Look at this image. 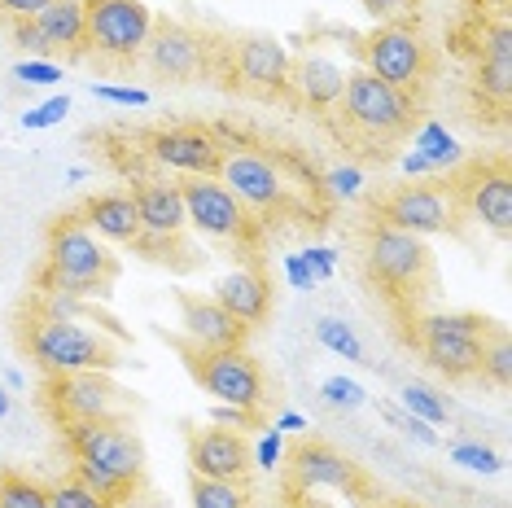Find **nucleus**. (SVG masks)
I'll use <instances>...</instances> for the list:
<instances>
[{
  "label": "nucleus",
  "instance_id": "nucleus-1",
  "mask_svg": "<svg viewBox=\"0 0 512 508\" xmlns=\"http://www.w3.org/2000/svg\"><path fill=\"white\" fill-rule=\"evenodd\" d=\"M119 263L110 246L101 241L79 215H66L49 228V250H44V268L36 276L40 290H66L79 298L106 294Z\"/></svg>",
  "mask_w": 512,
  "mask_h": 508
},
{
  "label": "nucleus",
  "instance_id": "nucleus-2",
  "mask_svg": "<svg viewBox=\"0 0 512 508\" xmlns=\"http://www.w3.org/2000/svg\"><path fill=\"white\" fill-rule=\"evenodd\" d=\"M27 355L36 360L49 377H66V373H110L119 364V351L110 346V338L101 329H88L84 320H49L36 316L22 333Z\"/></svg>",
  "mask_w": 512,
  "mask_h": 508
},
{
  "label": "nucleus",
  "instance_id": "nucleus-3",
  "mask_svg": "<svg viewBox=\"0 0 512 508\" xmlns=\"http://www.w3.org/2000/svg\"><path fill=\"white\" fill-rule=\"evenodd\" d=\"M491 333V320L473 316V311H434V316L416 320V342H421L425 360L447 381H469L482 373V346Z\"/></svg>",
  "mask_w": 512,
  "mask_h": 508
},
{
  "label": "nucleus",
  "instance_id": "nucleus-4",
  "mask_svg": "<svg viewBox=\"0 0 512 508\" xmlns=\"http://www.w3.org/2000/svg\"><path fill=\"white\" fill-rule=\"evenodd\" d=\"M368 272L390 298H416L425 294L429 276H434V254H429L425 237L377 224L368 237Z\"/></svg>",
  "mask_w": 512,
  "mask_h": 508
},
{
  "label": "nucleus",
  "instance_id": "nucleus-5",
  "mask_svg": "<svg viewBox=\"0 0 512 508\" xmlns=\"http://www.w3.org/2000/svg\"><path fill=\"white\" fill-rule=\"evenodd\" d=\"M359 57H364L368 75H377L381 84H390L399 92L421 88L429 75V49H425L421 31L403 18L381 22L377 31H368L364 44H359Z\"/></svg>",
  "mask_w": 512,
  "mask_h": 508
},
{
  "label": "nucleus",
  "instance_id": "nucleus-6",
  "mask_svg": "<svg viewBox=\"0 0 512 508\" xmlns=\"http://www.w3.org/2000/svg\"><path fill=\"white\" fill-rule=\"evenodd\" d=\"M342 119L355 127V132L364 136H403L407 127H412V97L390 84H381L377 75H368L364 66L359 71H346V92H342Z\"/></svg>",
  "mask_w": 512,
  "mask_h": 508
},
{
  "label": "nucleus",
  "instance_id": "nucleus-7",
  "mask_svg": "<svg viewBox=\"0 0 512 508\" xmlns=\"http://www.w3.org/2000/svg\"><path fill=\"white\" fill-rule=\"evenodd\" d=\"M88 49L114 62H132L154 36V9L145 0H84Z\"/></svg>",
  "mask_w": 512,
  "mask_h": 508
},
{
  "label": "nucleus",
  "instance_id": "nucleus-8",
  "mask_svg": "<svg viewBox=\"0 0 512 508\" xmlns=\"http://www.w3.org/2000/svg\"><path fill=\"white\" fill-rule=\"evenodd\" d=\"M62 438L75 460H92V465L119 473L127 482H141L145 447L123 421H66Z\"/></svg>",
  "mask_w": 512,
  "mask_h": 508
},
{
  "label": "nucleus",
  "instance_id": "nucleus-9",
  "mask_svg": "<svg viewBox=\"0 0 512 508\" xmlns=\"http://www.w3.org/2000/svg\"><path fill=\"white\" fill-rule=\"evenodd\" d=\"M189 368L193 377L202 381L206 395H215V403H228V408H250L259 412L267 399L263 386V368L250 360L246 351H189Z\"/></svg>",
  "mask_w": 512,
  "mask_h": 508
},
{
  "label": "nucleus",
  "instance_id": "nucleus-10",
  "mask_svg": "<svg viewBox=\"0 0 512 508\" xmlns=\"http://www.w3.org/2000/svg\"><path fill=\"white\" fill-rule=\"evenodd\" d=\"M184 193V215L202 237L211 241H241L250 233V211L228 193L219 176H189L180 184Z\"/></svg>",
  "mask_w": 512,
  "mask_h": 508
},
{
  "label": "nucleus",
  "instance_id": "nucleus-11",
  "mask_svg": "<svg viewBox=\"0 0 512 508\" xmlns=\"http://www.w3.org/2000/svg\"><path fill=\"white\" fill-rule=\"evenodd\" d=\"M49 408L57 421H123V390L110 373H66L49 381Z\"/></svg>",
  "mask_w": 512,
  "mask_h": 508
},
{
  "label": "nucleus",
  "instance_id": "nucleus-12",
  "mask_svg": "<svg viewBox=\"0 0 512 508\" xmlns=\"http://www.w3.org/2000/svg\"><path fill=\"white\" fill-rule=\"evenodd\" d=\"M149 154L158 167L189 176H219L224 167V145L211 127H162L149 136Z\"/></svg>",
  "mask_w": 512,
  "mask_h": 508
},
{
  "label": "nucleus",
  "instance_id": "nucleus-13",
  "mask_svg": "<svg viewBox=\"0 0 512 508\" xmlns=\"http://www.w3.org/2000/svg\"><path fill=\"white\" fill-rule=\"evenodd\" d=\"M219 180L228 184V193L246 206V211L272 215V211H281L285 198H289L281 171H276V163L263 154H224Z\"/></svg>",
  "mask_w": 512,
  "mask_h": 508
},
{
  "label": "nucleus",
  "instance_id": "nucleus-14",
  "mask_svg": "<svg viewBox=\"0 0 512 508\" xmlns=\"http://www.w3.org/2000/svg\"><path fill=\"white\" fill-rule=\"evenodd\" d=\"M381 224L399 228L412 237H434L451 228V198L442 189H425V184H403L381 202Z\"/></svg>",
  "mask_w": 512,
  "mask_h": 508
},
{
  "label": "nucleus",
  "instance_id": "nucleus-15",
  "mask_svg": "<svg viewBox=\"0 0 512 508\" xmlns=\"http://www.w3.org/2000/svg\"><path fill=\"white\" fill-rule=\"evenodd\" d=\"M180 329L193 342V351H237V346H246L250 333L215 298H197V294H180Z\"/></svg>",
  "mask_w": 512,
  "mask_h": 508
},
{
  "label": "nucleus",
  "instance_id": "nucleus-16",
  "mask_svg": "<svg viewBox=\"0 0 512 508\" xmlns=\"http://www.w3.org/2000/svg\"><path fill=\"white\" fill-rule=\"evenodd\" d=\"M189 465H193V478H215V482H241L254 469L246 438H241L237 430H224V425L193 434Z\"/></svg>",
  "mask_w": 512,
  "mask_h": 508
},
{
  "label": "nucleus",
  "instance_id": "nucleus-17",
  "mask_svg": "<svg viewBox=\"0 0 512 508\" xmlns=\"http://www.w3.org/2000/svg\"><path fill=\"white\" fill-rule=\"evenodd\" d=\"M145 57L158 75L167 79H193L202 71L206 44L197 31H189L184 22H154V36L145 44Z\"/></svg>",
  "mask_w": 512,
  "mask_h": 508
},
{
  "label": "nucleus",
  "instance_id": "nucleus-18",
  "mask_svg": "<svg viewBox=\"0 0 512 508\" xmlns=\"http://www.w3.org/2000/svg\"><path fill=\"white\" fill-rule=\"evenodd\" d=\"M464 189V206L477 224H486L491 233L508 237L512 228V180H508V167L504 163H491V167H477L473 180L460 184Z\"/></svg>",
  "mask_w": 512,
  "mask_h": 508
},
{
  "label": "nucleus",
  "instance_id": "nucleus-19",
  "mask_svg": "<svg viewBox=\"0 0 512 508\" xmlns=\"http://www.w3.org/2000/svg\"><path fill=\"white\" fill-rule=\"evenodd\" d=\"M482 101L504 110L512 101V27L508 22H491L482 31V57H477V75H473Z\"/></svg>",
  "mask_w": 512,
  "mask_h": 508
},
{
  "label": "nucleus",
  "instance_id": "nucleus-20",
  "mask_svg": "<svg viewBox=\"0 0 512 508\" xmlns=\"http://www.w3.org/2000/svg\"><path fill=\"white\" fill-rule=\"evenodd\" d=\"M294 97L311 110H333L346 92V71L333 62V57H320V53H302L298 62H289V84Z\"/></svg>",
  "mask_w": 512,
  "mask_h": 508
},
{
  "label": "nucleus",
  "instance_id": "nucleus-21",
  "mask_svg": "<svg viewBox=\"0 0 512 508\" xmlns=\"http://www.w3.org/2000/svg\"><path fill=\"white\" fill-rule=\"evenodd\" d=\"M79 219H84L106 246H136V237L145 233L141 211H136V193H97Z\"/></svg>",
  "mask_w": 512,
  "mask_h": 508
},
{
  "label": "nucleus",
  "instance_id": "nucleus-22",
  "mask_svg": "<svg viewBox=\"0 0 512 508\" xmlns=\"http://www.w3.org/2000/svg\"><path fill=\"white\" fill-rule=\"evenodd\" d=\"M215 303L224 307L228 316H237L246 329H254V325H263L267 311H272V285H267V276L259 268H237L215 285Z\"/></svg>",
  "mask_w": 512,
  "mask_h": 508
},
{
  "label": "nucleus",
  "instance_id": "nucleus-23",
  "mask_svg": "<svg viewBox=\"0 0 512 508\" xmlns=\"http://www.w3.org/2000/svg\"><path fill=\"white\" fill-rule=\"evenodd\" d=\"M289 62H294V57H289L285 44L267 40V36L241 40V49H237V75H241V84L254 92H285Z\"/></svg>",
  "mask_w": 512,
  "mask_h": 508
},
{
  "label": "nucleus",
  "instance_id": "nucleus-24",
  "mask_svg": "<svg viewBox=\"0 0 512 508\" xmlns=\"http://www.w3.org/2000/svg\"><path fill=\"white\" fill-rule=\"evenodd\" d=\"M294 482L302 491L311 487H333V491H359V473L342 452L324 443H302L294 452Z\"/></svg>",
  "mask_w": 512,
  "mask_h": 508
},
{
  "label": "nucleus",
  "instance_id": "nucleus-25",
  "mask_svg": "<svg viewBox=\"0 0 512 508\" xmlns=\"http://www.w3.org/2000/svg\"><path fill=\"white\" fill-rule=\"evenodd\" d=\"M136 211H141V228L149 237H180L189 228L180 184L149 180L145 189H136Z\"/></svg>",
  "mask_w": 512,
  "mask_h": 508
},
{
  "label": "nucleus",
  "instance_id": "nucleus-26",
  "mask_svg": "<svg viewBox=\"0 0 512 508\" xmlns=\"http://www.w3.org/2000/svg\"><path fill=\"white\" fill-rule=\"evenodd\" d=\"M40 36L49 49L62 53H84L88 49V22H84V0H49L36 18Z\"/></svg>",
  "mask_w": 512,
  "mask_h": 508
},
{
  "label": "nucleus",
  "instance_id": "nucleus-27",
  "mask_svg": "<svg viewBox=\"0 0 512 508\" xmlns=\"http://www.w3.org/2000/svg\"><path fill=\"white\" fill-rule=\"evenodd\" d=\"M412 149H416V154H421L434 171H447V167H456L460 158H464L460 141H456V136H451L442 123H421V127H416Z\"/></svg>",
  "mask_w": 512,
  "mask_h": 508
},
{
  "label": "nucleus",
  "instance_id": "nucleus-28",
  "mask_svg": "<svg viewBox=\"0 0 512 508\" xmlns=\"http://www.w3.org/2000/svg\"><path fill=\"white\" fill-rule=\"evenodd\" d=\"M399 408L412 412V417H421V421H429V425H442L451 417L447 399H442L434 386H425V381H407V386L399 390Z\"/></svg>",
  "mask_w": 512,
  "mask_h": 508
},
{
  "label": "nucleus",
  "instance_id": "nucleus-29",
  "mask_svg": "<svg viewBox=\"0 0 512 508\" xmlns=\"http://www.w3.org/2000/svg\"><path fill=\"white\" fill-rule=\"evenodd\" d=\"M75 478L84 482L88 491H97L101 500H110L114 508H119L127 495L136 491V482H127V478H119V473H110V469H101V465H92V460H75Z\"/></svg>",
  "mask_w": 512,
  "mask_h": 508
},
{
  "label": "nucleus",
  "instance_id": "nucleus-30",
  "mask_svg": "<svg viewBox=\"0 0 512 508\" xmlns=\"http://www.w3.org/2000/svg\"><path fill=\"white\" fill-rule=\"evenodd\" d=\"M0 508H49V487L31 482L27 473H0Z\"/></svg>",
  "mask_w": 512,
  "mask_h": 508
},
{
  "label": "nucleus",
  "instance_id": "nucleus-31",
  "mask_svg": "<svg viewBox=\"0 0 512 508\" xmlns=\"http://www.w3.org/2000/svg\"><path fill=\"white\" fill-rule=\"evenodd\" d=\"M316 342L324 346V351L342 355V360H364V342H359V333L346 325V320H337V316L316 320Z\"/></svg>",
  "mask_w": 512,
  "mask_h": 508
},
{
  "label": "nucleus",
  "instance_id": "nucleus-32",
  "mask_svg": "<svg viewBox=\"0 0 512 508\" xmlns=\"http://www.w3.org/2000/svg\"><path fill=\"white\" fill-rule=\"evenodd\" d=\"M477 377H486L491 386L508 390V381H512V342H508L504 329H495L491 338H486V346H482V373H477Z\"/></svg>",
  "mask_w": 512,
  "mask_h": 508
},
{
  "label": "nucleus",
  "instance_id": "nucleus-33",
  "mask_svg": "<svg viewBox=\"0 0 512 508\" xmlns=\"http://www.w3.org/2000/svg\"><path fill=\"white\" fill-rule=\"evenodd\" d=\"M193 508H246V491L241 482L193 478Z\"/></svg>",
  "mask_w": 512,
  "mask_h": 508
},
{
  "label": "nucleus",
  "instance_id": "nucleus-34",
  "mask_svg": "<svg viewBox=\"0 0 512 508\" xmlns=\"http://www.w3.org/2000/svg\"><path fill=\"white\" fill-rule=\"evenodd\" d=\"M451 465H460V469H469V473H499L504 469V456L495 452V447H486V443H456L451 447Z\"/></svg>",
  "mask_w": 512,
  "mask_h": 508
},
{
  "label": "nucleus",
  "instance_id": "nucleus-35",
  "mask_svg": "<svg viewBox=\"0 0 512 508\" xmlns=\"http://www.w3.org/2000/svg\"><path fill=\"white\" fill-rule=\"evenodd\" d=\"M49 508H114V504L101 500L97 491H88L79 478H66L49 487Z\"/></svg>",
  "mask_w": 512,
  "mask_h": 508
},
{
  "label": "nucleus",
  "instance_id": "nucleus-36",
  "mask_svg": "<svg viewBox=\"0 0 512 508\" xmlns=\"http://www.w3.org/2000/svg\"><path fill=\"white\" fill-rule=\"evenodd\" d=\"M320 395H324L329 408H342V412H355V408H364V403H368V390L359 386L355 377H329L320 386Z\"/></svg>",
  "mask_w": 512,
  "mask_h": 508
},
{
  "label": "nucleus",
  "instance_id": "nucleus-37",
  "mask_svg": "<svg viewBox=\"0 0 512 508\" xmlns=\"http://www.w3.org/2000/svg\"><path fill=\"white\" fill-rule=\"evenodd\" d=\"M14 79L27 88H53V84H62V66L49 62V57H22L14 66Z\"/></svg>",
  "mask_w": 512,
  "mask_h": 508
},
{
  "label": "nucleus",
  "instance_id": "nucleus-38",
  "mask_svg": "<svg viewBox=\"0 0 512 508\" xmlns=\"http://www.w3.org/2000/svg\"><path fill=\"white\" fill-rule=\"evenodd\" d=\"M71 114V97L66 92H57V97H49V101H40V106H31L27 114H22V127L27 132H44V127H57Z\"/></svg>",
  "mask_w": 512,
  "mask_h": 508
},
{
  "label": "nucleus",
  "instance_id": "nucleus-39",
  "mask_svg": "<svg viewBox=\"0 0 512 508\" xmlns=\"http://www.w3.org/2000/svg\"><path fill=\"white\" fill-rule=\"evenodd\" d=\"M386 421L390 425H399V430L412 438V443H421V447H438V430L429 421H421V417H412V412H403V408H394V403H386Z\"/></svg>",
  "mask_w": 512,
  "mask_h": 508
},
{
  "label": "nucleus",
  "instance_id": "nucleus-40",
  "mask_svg": "<svg viewBox=\"0 0 512 508\" xmlns=\"http://www.w3.org/2000/svg\"><path fill=\"white\" fill-rule=\"evenodd\" d=\"M285 460V434L281 430H267L259 443H254V452H250V465L254 469H263V473H272L276 465Z\"/></svg>",
  "mask_w": 512,
  "mask_h": 508
},
{
  "label": "nucleus",
  "instance_id": "nucleus-41",
  "mask_svg": "<svg viewBox=\"0 0 512 508\" xmlns=\"http://www.w3.org/2000/svg\"><path fill=\"white\" fill-rule=\"evenodd\" d=\"M97 101H110V106H127V110H145L149 92L145 88H127V84H97Z\"/></svg>",
  "mask_w": 512,
  "mask_h": 508
},
{
  "label": "nucleus",
  "instance_id": "nucleus-42",
  "mask_svg": "<svg viewBox=\"0 0 512 508\" xmlns=\"http://www.w3.org/2000/svg\"><path fill=\"white\" fill-rule=\"evenodd\" d=\"M324 184H329L333 198H359V193H364V171L359 167H333L329 176H324Z\"/></svg>",
  "mask_w": 512,
  "mask_h": 508
},
{
  "label": "nucleus",
  "instance_id": "nucleus-43",
  "mask_svg": "<svg viewBox=\"0 0 512 508\" xmlns=\"http://www.w3.org/2000/svg\"><path fill=\"white\" fill-rule=\"evenodd\" d=\"M298 254H302V263L311 268L316 281H329V276L337 272V250H329V246H307V250H298Z\"/></svg>",
  "mask_w": 512,
  "mask_h": 508
},
{
  "label": "nucleus",
  "instance_id": "nucleus-44",
  "mask_svg": "<svg viewBox=\"0 0 512 508\" xmlns=\"http://www.w3.org/2000/svg\"><path fill=\"white\" fill-rule=\"evenodd\" d=\"M211 421L215 425H224V430H254V421H259V412H250V408H228V403H215V412H211Z\"/></svg>",
  "mask_w": 512,
  "mask_h": 508
},
{
  "label": "nucleus",
  "instance_id": "nucleus-45",
  "mask_svg": "<svg viewBox=\"0 0 512 508\" xmlns=\"http://www.w3.org/2000/svg\"><path fill=\"white\" fill-rule=\"evenodd\" d=\"M14 44H18V49H27L31 57L53 53L49 44H44V36H40V27H36V22H14Z\"/></svg>",
  "mask_w": 512,
  "mask_h": 508
},
{
  "label": "nucleus",
  "instance_id": "nucleus-46",
  "mask_svg": "<svg viewBox=\"0 0 512 508\" xmlns=\"http://www.w3.org/2000/svg\"><path fill=\"white\" fill-rule=\"evenodd\" d=\"M285 281L289 285H294V290H302V294H307V290H316V276H311V268H307V263H302V254H285Z\"/></svg>",
  "mask_w": 512,
  "mask_h": 508
},
{
  "label": "nucleus",
  "instance_id": "nucleus-47",
  "mask_svg": "<svg viewBox=\"0 0 512 508\" xmlns=\"http://www.w3.org/2000/svg\"><path fill=\"white\" fill-rule=\"evenodd\" d=\"M359 5H364L372 18H381V22H394V18H403L407 9L416 5V0H359Z\"/></svg>",
  "mask_w": 512,
  "mask_h": 508
},
{
  "label": "nucleus",
  "instance_id": "nucleus-48",
  "mask_svg": "<svg viewBox=\"0 0 512 508\" xmlns=\"http://www.w3.org/2000/svg\"><path fill=\"white\" fill-rule=\"evenodd\" d=\"M44 5H49V0H0V14L9 22H31Z\"/></svg>",
  "mask_w": 512,
  "mask_h": 508
},
{
  "label": "nucleus",
  "instance_id": "nucleus-49",
  "mask_svg": "<svg viewBox=\"0 0 512 508\" xmlns=\"http://www.w3.org/2000/svg\"><path fill=\"white\" fill-rule=\"evenodd\" d=\"M399 167H403V176H429V171H434L421 154H416V149H407V154L399 158Z\"/></svg>",
  "mask_w": 512,
  "mask_h": 508
},
{
  "label": "nucleus",
  "instance_id": "nucleus-50",
  "mask_svg": "<svg viewBox=\"0 0 512 508\" xmlns=\"http://www.w3.org/2000/svg\"><path fill=\"white\" fill-rule=\"evenodd\" d=\"M272 430H281V434L307 430V417H302V412H281V417H276V425H272Z\"/></svg>",
  "mask_w": 512,
  "mask_h": 508
},
{
  "label": "nucleus",
  "instance_id": "nucleus-51",
  "mask_svg": "<svg viewBox=\"0 0 512 508\" xmlns=\"http://www.w3.org/2000/svg\"><path fill=\"white\" fill-rule=\"evenodd\" d=\"M5 386H9V390H22V386H27V373H22V368H9V373H5Z\"/></svg>",
  "mask_w": 512,
  "mask_h": 508
},
{
  "label": "nucleus",
  "instance_id": "nucleus-52",
  "mask_svg": "<svg viewBox=\"0 0 512 508\" xmlns=\"http://www.w3.org/2000/svg\"><path fill=\"white\" fill-rule=\"evenodd\" d=\"M88 180V167H71L66 171V184H84Z\"/></svg>",
  "mask_w": 512,
  "mask_h": 508
},
{
  "label": "nucleus",
  "instance_id": "nucleus-53",
  "mask_svg": "<svg viewBox=\"0 0 512 508\" xmlns=\"http://www.w3.org/2000/svg\"><path fill=\"white\" fill-rule=\"evenodd\" d=\"M9 408H14V399H9V390L0 386V417H9Z\"/></svg>",
  "mask_w": 512,
  "mask_h": 508
},
{
  "label": "nucleus",
  "instance_id": "nucleus-54",
  "mask_svg": "<svg viewBox=\"0 0 512 508\" xmlns=\"http://www.w3.org/2000/svg\"><path fill=\"white\" fill-rule=\"evenodd\" d=\"M276 508H294V504H276Z\"/></svg>",
  "mask_w": 512,
  "mask_h": 508
}]
</instances>
